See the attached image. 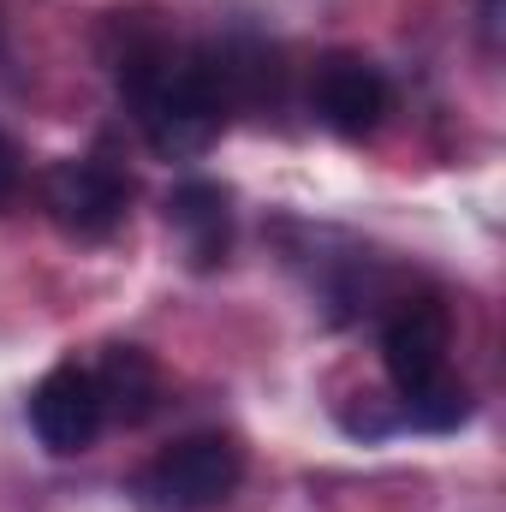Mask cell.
<instances>
[{"label":"cell","mask_w":506,"mask_h":512,"mask_svg":"<svg viewBox=\"0 0 506 512\" xmlns=\"http://www.w3.org/2000/svg\"><path fill=\"white\" fill-rule=\"evenodd\" d=\"M120 90L155 155L197 161L227 126V66L215 54H185L167 42H137L120 54Z\"/></svg>","instance_id":"1"},{"label":"cell","mask_w":506,"mask_h":512,"mask_svg":"<svg viewBox=\"0 0 506 512\" xmlns=\"http://www.w3.org/2000/svg\"><path fill=\"white\" fill-rule=\"evenodd\" d=\"M42 203L54 215L60 233L72 239H108L126 221L131 185L108 167V161H60L42 185Z\"/></svg>","instance_id":"3"},{"label":"cell","mask_w":506,"mask_h":512,"mask_svg":"<svg viewBox=\"0 0 506 512\" xmlns=\"http://www.w3.org/2000/svg\"><path fill=\"white\" fill-rule=\"evenodd\" d=\"M310 108L334 137H370L387 120V78L358 54H328L310 78Z\"/></svg>","instance_id":"5"},{"label":"cell","mask_w":506,"mask_h":512,"mask_svg":"<svg viewBox=\"0 0 506 512\" xmlns=\"http://www.w3.org/2000/svg\"><path fill=\"white\" fill-rule=\"evenodd\" d=\"M102 399H96V382H90V370H78V364H60V370H48L36 393H30V429H36V441L48 447V453H60V459H72V453H84L96 435H102Z\"/></svg>","instance_id":"4"},{"label":"cell","mask_w":506,"mask_h":512,"mask_svg":"<svg viewBox=\"0 0 506 512\" xmlns=\"http://www.w3.org/2000/svg\"><path fill=\"white\" fill-rule=\"evenodd\" d=\"M96 399H102V417H120V423H143L161 399V376L149 364V352L137 346H108V358L90 370Z\"/></svg>","instance_id":"8"},{"label":"cell","mask_w":506,"mask_h":512,"mask_svg":"<svg viewBox=\"0 0 506 512\" xmlns=\"http://www.w3.org/2000/svg\"><path fill=\"white\" fill-rule=\"evenodd\" d=\"M18 179H24V161H18V143L0 131V209L18 197Z\"/></svg>","instance_id":"10"},{"label":"cell","mask_w":506,"mask_h":512,"mask_svg":"<svg viewBox=\"0 0 506 512\" xmlns=\"http://www.w3.org/2000/svg\"><path fill=\"white\" fill-rule=\"evenodd\" d=\"M405 417H411L417 429H453V423H465V417H471V393H465V382L435 376L429 387L405 393Z\"/></svg>","instance_id":"9"},{"label":"cell","mask_w":506,"mask_h":512,"mask_svg":"<svg viewBox=\"0 0 506 512\" xmlns=\"http://www.w3.org/2000/svg\"><path fill=\"white\" fill-rule=\"evenodd\" d=\"M167 227L179 233V245L191 256V268H215L227 245H233V209H227V191L209 185V179H191L167 197Z\"/></svg>","instance_id":"7"},{"label":"cell","mask_w":506,"mask_h":512,"mask_svg":"<svg viewBox=\"0 0 506 512\" xmlns=\"http://www.w3.org/2000/svg\"><path fill=\"white\" fill-rule=\"evenodd\" d=\"M447 346H453V328H447L441 304L417 298V304L393 310V322L381 328V364H387V376L399 387V399L429 387L435 376H447Z\"/></svg>","instance_id":"6"},{"label":"cell","mask_w":506,"mask_h":512,"mask_svg":"<svg viewBox=\"0 0 506 512\" xmlns=\"http://www.w3.org/2000/svg\"><path fill=\"white\" fill-rule=\"evenodd\" d=\"M245 477V453L227 435H191L179 447H167L149 471H143V495L161 512H209L221 507Z\"/></svg>","instance_id":"2"}]
</instances>
